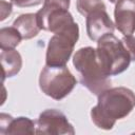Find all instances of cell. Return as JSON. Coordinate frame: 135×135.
Segmentation results:
<instances>
[{"label": "cell", "mask_w": 135, "mask_h": 135, "mask_svg": "<svg viewBox=\"0 0 135 135\" xmlns=\"http://www.w3.org/2000/svg\"><path fill=\"white\" fill-rule=\"evenodd\" d=\"M11 2L18 7H31L41 4L44 0H11Z\"/></svg>", "instance_id": "ac0fdd59"}, {"label": "cell", "mask_w": 135, "mask_h": 135, "mask_svg": "<svg viewBox=\"0 0 135 135\" xmlns=\"http://www.w3.org/2000/svg\"><path fill=\"white\" fill-rule=\"evenodd\" d=\"M78 39L79 26L77 22H73L63 30L55 33L47 43L45 64L51 66L66 65Z\"/></svg>", "instance_id": "277c9868"}, {"label": "cell", "mask_w": 135, "mask_h": 135, "mask_svg": "<svg viewBox=\"0 0 135 135\" xmlns=\"http://www.w3.org/2000/svg\"><path fill=\"white\" fill-rule=\"evenodd\" d=\"M115 4V27L123 36L132 35L135 32V0H118Z\"/></svg>", "instance_id": "9c48e42d"}, {"label": "cell", "mask_w": 135, "mask_h": 135, "mask_svg": "<svg viewBox=\"0 0 135 135\" xmlns=\"http://www.w3.org/2000/svg\"><path fill=\"white\" fill-rule=\"evenodd\" d=\"M97 97V104L91 109V119L101 130H112L116 120L127 117L135 108V93L126 86L109 88Z\"/></svg>", "instance_id": "6da1fadb"}, {"label": "cell", "mask_w": 135, "mask_h": 135, "mask_svg": "<svg viewBox=\"0 0 135 135\" xmlns=\"http://www.w3.org/2000/svg\"><path fill=\"white\" fill-rule=\"evenodd\" d=\"M70 4L71 0H44L42 8L36 13L41 30L55 34L75 22L69 12Z\"/></svg>", "instance_id": "8992f818"}, {"label": "cell", "mask_w": 135, "mask_h": 135, "mask_svg": "<svg viewBox=\"0 0 135 135\" xmlns=\"http://www.w3.org/2000/svg\"><path fill=\"white\" fill-rule=\"evenodd\" d=\"M86 34L92 41H98L107 34H113L115 23L112 21L107 11L99 9L91 13L85 17Z\"/></svg>", "instance_id": "ba28073f"}, {"label": "cell", "mask_w": 135, "mask_h": 135, "mask_svg": "<svg viewBox=\"0 0 135 135\" xmlns=\"http://www.w3.org/2000/svg\"><path fill=\"white\" fill-rule=\"evenodd\" d=\"M22 37L14 26L2 27L0 30V47L1 50H13L19 45Z\"/></svg>", "instance_id": "4fadbf2b"}, {"label": "cell", "mask_w": 135, "mask_h": 135, "mask_svg": "<svg viewBox=\"0 0 135 135\" xmlns=\"http://www.w3.org/2000/svg\"><path fill=\"white\" fill-rule=\"evenodd\" d=\"M36 134L74 135L75 130L68 117L61 111L47 109L40 113L36 121Z\"/></svg>", "instance_id": "52a82bcc"}, {"label": "cell", "mask_w": 135, "mask_h": 135, "mask_svg": "<svg viewBox=\"0 0 135 135\" xmlns=\"http://www.w3.org/2000/svg\"><path fill=\"white\" fill-rule=\"evenodd\" d=\"M99 62L108 76H116L124 72L131 62L130 55L122 41L113 34H107L97 41Z\"/></svg>", "instance_id": "3957f363"}, {"label": "cell", "mask_w": 135, "mask_h": 135, "mask_svg": "<svg viewBox=\"0 0 135 135\" xmlns=\"http://www.w3.org/2000/svg\"><path fill=\"white\" fill-rule=\"evenodd\" d=\"M77 80L66 65H44L39 76V88L43 94L54 100L66 97L75 88Z\"/></svg>", "instance_id": "5b68a950"}, {"label": "cell", "mask_w": 135, "mask_h": 135, "mask_svg": "<svg viewBox=\"0 0 135 135\" xmlns=\"http://www.w3.org/2000/svg\"><path fill=\"white\" fill-rule=\"evenodd\" d=\"M36 122L28 117L20 116L14 118L8 127L6 134H35Z\"/></svg>", "instance_id": "7c38bea8"}, {"label": "cell", "mask_w": 135, "mask_h": 135, "mask_svg": "<svg viewBox=\"0 0 135 135\" xmlns=\"http://www.w3.org/2000/svg\"><path fill=\"white\" fill-rule=\"evenodd\" d=\"M1 65L3 69V78H11L16 76L22 68V57L18 51L13 50H1L0 53Z\"/></svg>", "instance_id": "8fae6325"}, {"label": "cell", "mask_w": 135, "mask_h": 135, "mask_svg": "<svg viewBox=\"0 0 135 135\" xmlns=\"http://www.w3.org/2000/svg\"><path fill=\"white\" fill-rule=\"evenodd\" d=\"M13 26L20 33L22 39L24 40H28L36 37L41 31L37 14L33 13L22 14L19 17H17V19L13 23Z\"/></svg>", "instance_id": "30bf717a"}, {"label": "cell", "mask_w": 135, "mask_h": 135, "mask_svg": "<svg viewBox=\"0 0 135 135\" xmlns=\"http://www.w3.org/2000/svg\"><path fill=\"white\" fill-rule=\"evenodd\" d=\"M109 1H110L111 3H116V2L118 1V0H109Z\"/></svg>", "instance_id": "d6986e66"}, {"label": "cell", "mask_w": 135, "mask_h": 135, "mask_svg": "<svg viewBox=\"0 0 135 135\" xmlns=\"http://www.w3.org/2000/svg\"><path fill=\"white\" fill-rule=\"evenodd\" d=\"M76 8L80 15L86 17L95 11H105L107 6L102 0H76Z\"/></svg>", "instance_id": "5bb4252c"}, {"label": "cell", "mask_w": 135, "mask_h": 135, "mask_svg": "<svg viewBox=\"0 0 135 135\" xmlns=\"http://www.w3.org/2000/svg\"><path fill=\"white\" fill-rule=\"evenodd\" d=\"M13 119L14 118L8 114H5V113L0 114V134H2V135L6 134L8 127H9Z\"/></svg>", "instance_id": "e0dca14e"}, {"label": "cell", "mask_w": 135, "mask_h": 135, "mask_svg": "<svg viewBox=\"0 0 135 135\" xmlns=\"http://www.w3.org/2000/svg\"><path fill=\"white\" fill-rule=\"evenodd\" d=\"M73 64L79 73L80 83L92 94L98 96L104 90L111 88V79L98 59L97 50L93 46L80 47L73 56Z\"/></svg>", "instance_id": "7a4b0ae2"}, {"label": "cell", "mask_w": 135, "mask_h": 135, "mask_svg": "<svg viewBox=\"0 0 135 135\" xmlns=\"http://www.w3.org/2000/svg\"><path fill=\"white\" fill-rule=\"evenodd\" d=\"M0 12H1L0 21H4L13 12V3L7 2L5 0H1L0 1Z\"/></svg>", "instance_id": "2e32d148"}, {"label": "cell", "mask_w": 135, "mask_h": 135, "mask_svg": "<svg viewBox=\"0 0 135 135\" xmlns=\"http://www.w3.org/2000/svg\"><path fill=\"white\" fill-rule=\"evenodd\" d=\"M124 47L127 49L131 61H135V37L133 35H128V36H123V38L121 39Z\"/></svg>", "instance_id": "9a60e30c"}]
</instances>
